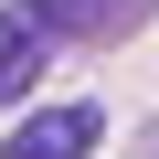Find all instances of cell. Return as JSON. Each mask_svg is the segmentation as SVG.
Wrapping results in <instances>:
<instances>
[{"instance_id": "cell-1", "label": "cell", "mask_w": 159, "mask_h": 159, "mask_svg": "<svg viewBox=\"0 0 159 159\" xmlns=\"http://www.w3.org/2000/svg\"><path fill=\"white\" fill-rule=\"evenodd\" d=\"M43 43H127L159 21V0H21Z\"/></svg>"}, {"instance_id": "cell-2", "label": "cell", "mask_w": 159, "mask_h": 159, "mask_svg": "<svg viewBox=\"0 0 159 159\" xmlns=\"http://www.w3.org/2000/svg\"><path fill=\"white\" fill-rule=\"evenodd\" d=\"M96 138H106L96 106H43V117H21L11 138H0V159H85Z\"/></svg>"}, {"instance_id": "cell-3", "label": "cell", "mask_w": 159, "mask_h": 159, "mask_svg": "<svg viewBox=\"0 0 159 159\" xmlns=\"http://www.w3.org/2000/svg\"><path fill=\"white\" fill-rule=\"evenodd\" d=\"M43 32H32V11H21V0H11V11H0V106H21L32 85H43Z\"/></svg>"}]
</instances>
